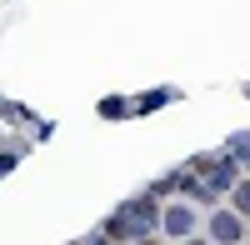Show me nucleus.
I'll list each match as a JSON object with an SVG mask.
<instances>
[{"mask_svg": "<svg viewBox=\"0 0 250 245\" xmlns=\"http://www.w3.org/2000/svg\"><path fill=\"white\" fill-rule=\"evenodd\" d=\"M215 235H220V240H235V235H240L235 215H220V220H215Z\"/></svg>", "mask_w": 250, "mask_h": 245, "instance_id": "nucleus-1", "label": "nucleus"}, {"mask_svg": "<svg viewBox=\"0 0 250 245\" xmlns=\"http://www.w3.org/2000/svg\"><path fill=\"white\" fill-rule=\"evenodd\" d=\"M235 200H240V210H250V185H245V190H240Z\"/></svg>", "mask_w": 250, "mask_h": 245, "instance_id": "nucleus-2", "label": "nucleus"}]
</instances>
